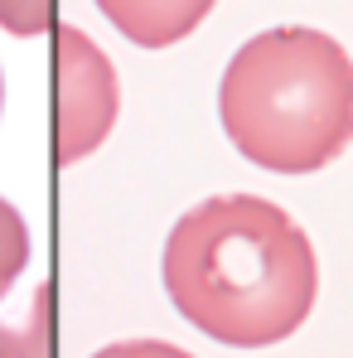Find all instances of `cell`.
Returning a JSON list of instances; mask_svg holds the SVG:
<instances>
[{
    "instance_id": "52a82bcc",
    "label": "cell",
    "mask_w": 353,
    "mask_h": 358,
    "mask_svg": "<svg viewBox=\"0 0 353 358\" xmlns=\"http://www.w3.org/2000/svg\"><path fill=\"white\" fill-rule=\"evenodd\" d=\"M54 20H59V0H0V29L20 39L54 29Z\"/></svg>"
},
{
    "instance_id": "8992f818",
    "label": "cell",
    "mask_w": 353,
    "mask_h": 358,
    "mask_svg": "<svg viewBox=\"0 0 353 358\" xmlns=\"http://www.w3.org/2000/svg\"><path fill=\"white\" fill-rule=\"evenodd\" d=\"M24 266H29V228L15 213V203L0 199V296L20 281Z\"/></svg>"
},
{
    "instance_id": "3957f363",
    "label": "cell",
    "mask_w": 353,
    "mask_h": 358,
    "mask_svg": "<svg viewBox=\"0 0 353 358\" xmlns=\"http://www.w3.org/2000/svg\"><path fill=\"white\" fill-rule=\"evenodd\" d=\"M117 68L73 24L54 34V165H78L92 155L117 121Z\"/></svg>"
},
{
    "instance_id": "7a4b0ae2",
    "label": "cell",
    "mask_w": 353,
    "mask_h": 358,
    "mask_svg": "<svg viewBox=\"0 0 353 358\" xmlns=\"http://www.w3.org/2000/svg\"><path fill=\"white\" fill-rule=\"evenodd\" d=\"M218 117L237 150L271 175H315L353 141V59L310 24H281L233 54Z\"/></svg>"
},
{
    "instance_id": "6da1fadb",
    "label": "cell",
    "mask_w": 353,
    "mask_h": 358,
    "mask_svg": "<svg viewBox=\"0 0 353 358\" xmlns=\"http://www.w3.org/2000/svg\"><path fill=\"white\" fill-rule=\"evenodd\" d=\"M165 291L208 339L271 349L310 320L319 262L281 203L261 194H218L170 228Z\"/></svg>"
},
{
    "instance_id": "ba28073f",
    "label": "cell",
    "mask_w": 353,
    "mask_h": 358,
    "mask_svg": "<svg viewBox=\"0 0 353 358\" xmlns=\"http://www.w3.org/2000/svg\"><path fill=\"white\" fill-rule=\"evenodd\" d=\"M92 358H194V354L179 349V344H165V339H121V344H107Z\"/></svg>"
},
{
    "instance_id": "9c48e42d",
    "label": "cell",
    "mask_w": 353,
    "mask_h": 358,
    "mask_svg": "<svg viewBox=\"0 0 353 358\" xmlns=\"http://www.w3.org/2000/svg\"><path fill=\"white\" fill-rule=\"evenodd\" d=\"M0 97H5V87H0Z\"/></svg>"
},
{
    "instance_id": "5b68a950",
    "label": "cell",
    "mask_w": 353,
    "mask_h": 358,
    "mask_svg": "<svg viewBox=\"0 0 353 358\" xmlns=\"http://www.w3.org/2000/svg\"><path fill=\"white\" fill-rule=\"evenodd\" d=\"M0 358H54V286H39L29 315L0 324Z\"/></svg>"
},
{
    "instance_id": "277c9868",
    "label": "cell",
    "mask_w": 353,
    "mask_h": 358,
    "mask_svg": "<svg viewBox=\"0 0 353 358\" xmlns=\"http://www.w3.org/2000/svg\"><path fill=\"white\" fill-rule=\"evenodd\" d=\"M102 15L141 49H170L189 39L218 0H97Z\"/></svg>"
}]
</instances>
